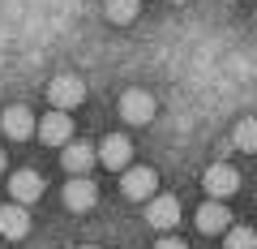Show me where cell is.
Listing matches in <instances>:
<instances>
[{
  "label": "cell",
  "mask_w": 257,
  "mask_h": 249,
  "mask_svg": "<svg viewBox=\"0 0 257 249\" xmlns=\"http://www.w3.org/2000/svg\"><path fill=\"white\" fill-rule=\"evenodd\" d=\"M26 232H30V215H26V206H18V202H5V206H0V236L22 240Z\"/></svg>",
  "instance_id": "obj_12"
},
{
  "label": "cell",
  "mask_w": 257,
  "mask_h": 249,
  "mask_svg": "<svg viewBox=\"0 0 257 249\" xmlns=\"http://www.w3.org/2000/svg\"><path fill=\"white\" fill-rule=\"evenodd\" d=\"M94 159H99L103 168H111V172H124L128 159H133V142H128L124 133H107V138L99 142V150H94Z\"/></svg>",
  "instance_id": "obj_2"
},
{
  "label": "cell",
  "mask_w": 257,
  "mask_h": 249,
  "mask_svg": "<svg viewBox=\"0 0 257 249\" xmlns=\"http://www.w3.org/2000/svg\"><path fill=\"white\" fill-rule=\"evenodd\" d=\"M197 228L206 232V236H214V232H227L231 228V211L223 202H206L202 211H197Z\"/></svg>",
  "instance_id": "obj_13"
},
{
  "label": "cell",
  "mask_w": 257,
  "mask_h": 249,
  "mask_svg": "<svg viewBox=\"0 0 257 249\" xmlns=\"http://www.w3.org/2000/svg\"><path fill=\"white\" fill-rule=\"evenodd\" d=\"M82 249H99V245H82Z\"/></svg>",
  "instance_id": "obj_19"
},
{
  "label": "cell",
  "mask_w": 257,
  "mask_h": 249,
  "mask_svg": "<svg viewBox=\"0 0 257 249\" xmlns=\"http://www.w3.org/2000/svg\"><path fill=\"white\" fill-rule=\"evenodd\" d=\"M227 249H257L253 228H227Z\"/></svg>",
  "instance_id": "obj_16"
},
{
  "label": "cell",
  "mask_w": 257,
  "mask_h": 249,
  "mask_svg": "<svg viewBox=\"0 0 257 249\" xmlns=\"http://www.w3.org/2000/svg\"><path fill=\"white\" fill-rule=\"evenodd\" d=\"M0 172H5V150H0Z\"/></svg>",
  "instance_id": "obj_18"
},
{
  "label": "cell",
  "mask_w": 257,
  "mask_h": 249,
  "mask_svg": "<svg viewBox=\"0 0 257 249\" xmlns=\"http://www.w3.org/2000/svg\"><path fill=\"white\" fill-rule=\"evenodd\" d=\"M9 194H13V202H18V206L35 202V198H43V176L30 172V168H22V172L9 176Z\"/></svg>",
  "instance_id": "obj_8"
},
{
  "label": "cell",
  "mask_w": 257,
  "mask_h": 249,
  "mask_svg": "<svg viewBox=\"0 0 257 249\" xmlns=\"http://www.w3.org/2000/svg\"><path fill=\"white\" fill-rule=\"evenodd\" d=\"M120 116H124L128 125H150V120H155V99H150L146 91H124Z\"/></svg>",
  "instance_id": "obj_7"
},
{
  "label": "cell",
  "mask_w": 257,
  "mask_h": 249,
  "mask_svg": "<svg viewBox=\"0 0 257 249\" xmlns=\"http://www.w3.org/2000/svg\"><path fill=\"white\" fill-rule=\"evenodd\" d=\"M172 5H184V0H172Z\"/></svg>",
  "instance_id": "obj_20"
},
{
  "label": "cell",
  "mask_w": 257,
  "mask_h": 249,
  "mask_svg": "<svg viewBox=\"0 0 257 249\" xmlns=\"http://www.w3.org/2000/svg\"><path fill=\"white\" fill-rule=\"evenodd\" d=\"M202 189L210 194V202H223V198H231L240 189V172L231 163H210L202 172Z\"/></svg>",
  "instance_id": "obj_1"
},
{
  "label": "cell",
  "mask_w": 257,
  "mask_h": 249,
  "mask_svg": "<svg viewBox=\"0 0 257 249\" xmlns=\"http://www.w3.org/2000/svg\"><path fill=\"white\" fill-rule=\"evenodd\" d=\"M60 163H64V172H69V176H86L94 168V146H90V142H64Z\"/></svg>",
  "instance_id": "obj_10"
},
{
  "label": "cell",
  "mask_w": 257,
  "mask_h": 249,
  "mask_svg": "<svg viewBox=\"0 0 257 249\" xmlns=\"http://www.w3.org/2000/svg\"><path fill=\"white\" fill-rule=\"evenodd\" d=\"M0 129L9 133L13 142L30 138V133H35V112L22 108V103H13V108H5V116H0Z\"/></svg>",
  "instance_id": "obj_9"
},
{
  "label": "cell",
  "mask_w": 257,
  "mask_h": 249,
  "mask_svg": "<svg viewBox=\"0 0 257 249\" xmlns=\"http://www.w3.org/2000/svg\"><path fill=\"white\" fill-rule=\"evenodd\" d=\"M94 202H99V189H94V181L73 176V181L64 185V206H69V211H90Z\"/></svg>",
  "instance_id": "obj_11"
},
{
  "label": "cell",
  "mask_w": 257,
  "mask_h": 249,
  "mask_svg": "<svg viewBox=\"0 0 257 249\" xmlns=\"http://www.w3.org/2000/svg\"><path fill=\"white\" fill-rule=\"evenodd\" d=\"M231 138H236V146H240V150H248V155H257V120H240Z\"/></svg>",
  "instance_id": "obj_15"
},
{
  "label": "cell",
  "mask_w": 257,
  "mask_h": 249,
  "mask_svg": "<svg viewBox=\"0 0 257 249\" xmlns=\"http://www.w3.org/2000/svg\"><path fill=\"white\" fill-rule=\"evenodd\" d=\"M253 5H257V0H253Z\"/></svg>",
  "instance_id": "obj_21"
},
{
  "label": "cell",
  "mask_w": 257,
  "mask_h": 249,
  "mask_svg": "<svg viewBox=\"0 0 257 249\" xmlns=\"http://www.w3.org/2000/svg\"><path fill=\"white\" fill-rule=\"evenodd\" d=\"M35 133L43 138V146H64V142L73 138V120H69V112H47L35 125Z\"/></svg>",
  "instance_id": "obj_5"
},
{
  "label": "cell",
  "mask_w": 257,
  "mask_h": 249,
  "mask_svg": "<svg viewBox=\"0 0 257 249\" xmlns=\"http://www.w3.org/2000/svg\"><path fill=\"white\" fill-rule=\"evenodd\" d=\"M120 189H124V198H133V202H142V198H155L159 189V172L155 168H124V181H120Z\"/></svg>",
  "instance_id": "obj_3"
},
{
  "label": "cell",
  "mask_w": 257,
  "mask_h": 249,
  "mask_svg": "<svg viewBox=\"0 0 257 249\" xmlns=\"http://www.w3.org/2000/svg\"><path fill=\"white\" fill-rule=\"evenodd\" d=\"M155 249H189V245H184V240L180 236H163V240H159V245Z\"/></svg>",
  "instance_id": "obj_17"
},
{
  "label": "cell",
  "mask_w": 257,
  "mask_h": 249,
  "mask_svg": "<svg viewBox=\"0 0 257 249\" xmlns=\"http://www.w3.org/2000/svg\"><path fill=\"white\" fill-rule=\"evenodd\" d=\"M138 9H142V0H103V13L116 26H128V22L138 18Z\"/></svg>",
  "instance_id": "obj_14"
},
{
  "label": "cell",
  "mask_w": 257,
  "mask_h": 249,
  "mask_svg": "<svg viewBox=\"0 0 257 249\" xmlns=\"http://www.w3.org/2000/svg\"><path fill=\"white\" fill-rule=\"evenodd\" d=\"M47 95H52V103L60 112H69V108H77V103L86 99V82H82V77H73V73H60V77H52Z\"/></svg>",
  "instance_id": "obj_4"
},
{
  "label": "cell",
  "mask_w": 257,
  "mask_h": 249,
  "mask_svg": "<svg viewBox=\"0 0 257 249\" xmlns=\"http://www.w3.org/2000/svg\"><path fill=\"white\" fill-rule=\"evenodd\" d=\"M146 223L150 228H159V232H172L176 223H180V198H150V206H146Z\"/></svg>",
  "instance_id": "obj_6"
}]
</instances>
